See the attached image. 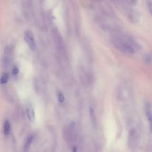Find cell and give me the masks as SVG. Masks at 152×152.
<instances>
[{
  "label": "cell",
  "mask_w": 152,
  "mask_h": 152,
  "mask_svg": "<svg viewBox=\"0 0 152 152\" xmlns=\"http://www.w3.org/2000/svg\"><path fill=\"white\" fill-rule=\"evenodd\" d=\"M112 43L120 52L127 55H134L137 49V43L133 38L119 31L113 34Z\"/></svg>",
  "instance_id": "6da1fadb"
},
{
  "label": "cell",
  "mask_w": 152,
  "mask_h": 152,
  "mask_svg": "<svg viewBox=\"0 0 152 152\" xmlns=\"http://www.w3.org/2000/svg\"><path fill=\"white\" fill-rule=\"evenodd\" d=\"M117 96L124 108L128 109L131 107L133 100V92L131 86L128 83H125L120 86Z\"/></svg>",
  "instance_id": "7a4b0ae2"
},
{
  "label": "cell",
  "mask_w": 152,
  "mask_h": 152,
  "mask_svg": "<svg viewBox=\"0 0 152 152\" xmlns=\"http://www.w3.org/2000/svg\"><path fill=\"white\" fill-rule=\"evenodd\" d=\"M119 6L121 7L124 12L126 14L129 20L133 22H135L138 19V14L134 9V1H118Z\"/></svg>",
  "instance_id": "3957f363"
},
{
  "label": "cell",
  "mask_w": 152,
  "mask_h": 152,
  "mask_svg": "<svg viewBox=\"0 0 152 152\" xmlns=\"http://www.w3.org/2000/svg\"><path fill=\"white\" fill-rule=\"evenodd\" d=\"M144 112L148 121L150 133H152V107L148 102H146L144 104Z\"/></svg>",
  "instance_id": "277c9868"
},
{
  "label": "cell",
  "mask_w": 152,
  "mask_h": 152,
  "mask_svg": "<svg viewBox=\"0 0 152 152\" xmlns=\"http://www.w3.org/2000/svg\"><path fill=\"white\" fill-rule=\"evenodd\" d=\"M24 39L29 48L32 50H34L36 48V44L35 42L34 36L32 32L30 31H27L24 35Z\"/></svg>",
  "instance_id": "5b68a950"
},
{
  "label": "cell",
  "mask_w": 152,
  "mask_h": 152,
  "mask_svg": "<svg viewBox=\"0 0 152 152\" xmlns=\"http://www.w3.org/2000/svg\"><path fill=\"white\" fill-rule=\"evenodd\" d=\"M26 112L28 120L30 122H34L35 120V114L33 109L32 107H28L26 108Z\"/></svg>",
  "instance_id": "8992f818"
},
{
  "label": "cell",
  "mask_w": 152,
  "mask_h": 152,
  "mask_svg": "<svg viewBox=\"0 0 152 152\" xmlns=\"http://www.w3.org/2000/svg\"><path fill=\"white\" fill-rule=\"evenodd\" d=\"M89 115H90V117L92 124L94 126H96V114H95L94 109L91 107H90L89 108Z\"/></svg>",
  "instance_id": "52a82bcc"
},
{
  "label": "cell",
  "mask_w": 152,
  "mask_h": 152,
  "mask_svg": "<svg viewBox=\"0 0 152 152\" xmlns=\"http://www.w3.org/2000/svg\"><path fill=\"white\" fill-rule=\"evenodd\" d=\"M11 125L10 123L8 120H6L4 124V133L6 135H8L10 132Z\"/></svg>",
  "instance_id": "ba28073f"
},
{
  "label": "cell",
  "mask_w": 152,
  "mask_h": 152,
  "mask_svg": "<svg viewBox=\"0 0 152 152\" xmlns=\"http://www.w3.org/2000/svg\"><path fill=\"white\" fill-rule=\"evenodd\" d=\"M33 136H32V135L29 136L27 138V140H26V141L25 143V144H24V150H27L29 148L30 146L31 145V144L33 141Z\"/></svg>",
  "instance_id": "9c48e42d"
},
{
  "label": "cell",
  "mask_w": 152,
  "mask_h": 152,
  "mask_svg": "<svg viewBox=\"0 0 152 152\" xmlns=\"http://www.w3.org/2000/svg\"><path fill=\"white\" fill-rule=\"evenodd\" d=\"M9 78V76L8 74L4 73V74H3V76L1 77V78H0V84H3L7 83L8 82Z\"/></svg>",
  "instance_id": "30bf717a"
},
{
  "label": "cell",
  "mask_w": 152,
  "mask_h": 152,
  "mask_svg": "<svg viewBox=\"0 0 152 152\" xmlns=\"http://www.w3.org/2000/svg\"><path fill=\"white\" fill-rule=\"evenodd\" d=\"M58 99L60 103H63L65 101V96L61 91H59L58 93Z\"/></svg>",
  "instance_id": "8fae6325"
},
{
  "label": "cell",
  "mask_w": 152,
  "mask_h": 152,
  "mask_svg": "<svg viewBox=\"0 0 152 152\" xmlns=\"http://www.w3.org/2000/svg\"><path fill=\"white\" fill-rule=\"evenodd\" d=\"M151 61H152V56L150 54L147 55L146 57V62L148 63H151Z\"/></svg>",
  "instance_id": "7c38bea8"
},
{
  "label": "cell",
  "mask_w": 152,
  "mask_h": 152,
  "mask_svg": "<svg viewBox=\"0 0 152 152\" xmlns=\"http://www.w3.org/2000/svg\"><path fill=\"white\" fill-rule=\"evenodd\" d=\"M19 73V70L17 67H15L13 68V70H12V73L14 75H17L18 73Z\"/></svg>",
  "instance_id": "4fadbf2b"
},
{
  "label": "cell",
  "mask_w": 152,
  "mask_h": 152,
  "mask_svg": "<svg viewBox=\"0 0 152 152\" xmlns=\"http://www.w3.org/2000/svg\"><path fill=\"white\" fill-rule=\"evenodd\" d=\"M73 152H77L76 148H73Z\"/></svg>",
  "instance_id": "5bb4252c"
}]
</instances>
